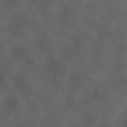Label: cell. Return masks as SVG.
<instances>
[{"mask_svg":"<svg viewBox=\"0 0 127 127\" xmlns=\"http://www.w3.org/2000/svg\"><path fill=\"white\" fill-rule=\"evenodd\" d=\"M15 86L20 88V91H27V88H30V86H27V78H22V76H17V78H15Z\"/></svg>","mask_w":127,"mask_h":127,"instance_id":"7a4b0ae2","label":"cell"},{"mask_svg":"<svg viewBox=\"0 0 127 127\" xmlns=\"http://www.w3.org/2000/svg\"><path fill=\"white\" fill-rule=\"evenodd\" d=\"M25 27H27V20H22V17H15V20L10 22V32H12V34H20Z\"/></svg>","mask_w":127,"mask_h":127,"instance_id":"6da1fadb","label":"cell"},{"mask_svg":"<svg viewBox=\"0 0 127 127\" xmlns=\"http://www.w3.org/2000/svg\"><path fill=\"white\" fill-rule=\"evenodd\" d=\"M49 71H51V73H59V71H61L59 61H51V64H49Z\"/></svg>","mask_w":127,"mask_h":127,"instance_id":"3957f363","label":"cell"},{"mask_svg":"<svg viewBox=\"0 0 127 127\" xmlns=\"http://www.w3.org/2000/svg\"><path fill=\"white\" fill-rule=\"evenodd\" d=\"M125 127H127V117H125Z\"/></svg>","mask_w":127,"mask_h":127,"instance_id":"277c9868","label":"cell"}]
</instances>
